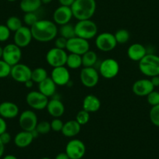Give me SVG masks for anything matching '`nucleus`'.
<instances>
[{
  "mask_svg": "<svg viewBox=\"0 0 159 159\" xmlns=\"http://www.w3.org/2000/svg\"><path fill=\"white\" fill-rule=\"evenodd\" d=\"M140 72L147 77L159 75V56L147 54L138 64Z\"/></svg>",
  "mask_w": 159,
  "mask_h": 159,
  "instance_id": "obj_3",
  "label": "nucleus"
},
{
  "mask_svg": "<svg viewBox=\"0 0 159 159\" xmlns=\"http://www.w3.org/2000/svg\"><path fill=\"white\" fill-rule=\"evenodd\" d=\"M115 38L116 40L117 43L119 44H123V43H126L129 41V38H130V34L129 32L126 29H120L115 32Z\"/></svg>",
  "mask_w": 159,
  "mask_h": 159,
  "instance_id": "obj_32",
  "label": "nucleus"
},
{
  "mask_svg": "<svg viewBox=\"0 0 159 159\" xmlns=\"http://www.w3.org/2000/svg\"><path fill=\"white\" fill-rule=\"evenodd\" d=\"M8 2H13L17 1V0H7Z\"/></svg>",
  "mask_w": 159,
  "mask_h": 159,
  "instance_id": "obj_52",
  "label": "nucleus"
},
{
  "mask_svg": "<svg viewBox=\"0 0 159 159\" xmlns=\"http://www.w3.org/2000/svg\"><path fill=\"white\" fill-rule=\"evenodd\" d=\"M46 110L54 118H59L65 113V106L59 99H51L47 104Z\"/></svg>",
  "mask_w": 159,
  "mask_h": 159,
  "instance_id": "obj_20",
  "label": "nucleus"
},
{
  "mask_svg": "<svg viewBox=\"0 0 159 159\" xmlns=\"http://www.w3.org/2000/svg\"><path fill=\"white\" fill-rule=\"evenodd\" d=\"M50 124H51V130H53L55 132H61L62 131V127H63L64 123L59 118H54L51 121Z\"/></svg>",
  "mask_w": 159,
  "mask_h": 159,
  "instance_id": "obj_40",
  "label": "nucleus"
},
{
  "mask_svg": "<svg viewBox=\"0 0 159 159\" xmlns=\"http://www.w3.org/2000/svg\"><path fill=\"white\" fill-rule=\"evenodd\" d=\"M95 45L99 51L108 52L115 49L117 42L114 34L108 32H104L96 36Z\"/></svg>",
  "mask_w": 159,
  "mask_h": 159,
  "instance_id": "obj_6",
  "label": "nucleus"
},
{
  "mask_svg": "<svg viewBox=\"0 0 159 159\" xmlns=\"http://www.w3.org/2000/svg\"><path fill=\"white\" fill-rule=\"evenodd\" d=\"M149 117L152 124L159 127V104L151 107L149 113Z\"/></svg>",
  "mask_w": 159,
  "mask_h": 159,
  "instance_id": "obj_33",
  "label": "nucleus"
},
{
  "mask_svg": "<svg viewBox=\"0 0 159 159\" xmlns=\"http://www.w3.org/2000/svg\"><path fill=\"white\" fill-rule=\"evenodd\" d=\"M7 130V124L6 122V119L0 116V134L6 131Z\"/></svg>",
  "mask_w": 159,
  "mask_h": 159,
  "instance_id": "obj_43",
  "label": "nucleus"
},
{
  "mask_svg": "<svg viewBox=\"0 0 159 159\" xmlns=\"http://www.w3.org/2000/svg\"><path fill=\"white\" fill-rule=\"evenodd\" d=\"M147 102L151 106V107H154V106L158 105L159 104V92L157 91H152L151 93L147 96Z\"/></svg>",
  "mask_w": 159,
  "mask_h": 159,
  "instance_id": "obj_38",
  "label": "nucleus"
},
{
  "mask_svg": "<svg viewBox=\"0 0 159 159\" xmlns=\"http://www.w3.org/2000/svg\"><path fill=\"white\" fill-rule=\"evenodd\" d=\"M73 17L71 7L69 6H60L53 12V21L59 26L69 23Z\"/></svg>",
  "mask_w": 159,
  "mask_h": 159,
  "instance_id": "obj_16",
  "label": "nucleus"
},
{
  "mask_svg": "<svg viewBox=\"0 0 159 159\" xmlns=\"http://www.w3.org/2000/svg\"><path fill=\"white\" fill-rule=\"evenodd\" d=\"M38 123L37 116L33 110H24L19 116V124L23 130L32 131Z\"/></svg>",
  "mask_w": 159,
  "mask_h": 159,
  "instance_id": "obj_14",
  "label": "nucleus"
},
{
  "mask_svg": "<svg viewBox=\"0 0 159 159\" xmlns=\"http://www.w3.org/2000/svg\"><path fill=\"white\" fill-rule=\"evenodd\" d=\"M31 73L32 70L24 64L18 63L11 67L10 76L14 81L19 83H24L31 79Z\"/></svg>",
  "mask_w": 159,
  "mask_h": 159,
  "instance_id": "obj_12",
  "label": "nucleus"
},
{
  "mask_svg": "<svg viewBox=\"0 0 159 159\" xmlns=\"http://www.w3.org/2000/svg\"><path fill=\"white\" fill-rule=\"evenodd\" d=\"M98 61V55L93 51H90L82 55V66L94 67Z\"/></svg>",
  "mask_w": 159,
  "mask_h": 159,
  "instance_id": "obj_28",
  "label": "nucleus"
},
{
  "mask_svg": "<svg viewBox=\"0 0 159 159\" xmlns=\"http://www.w3.org/2000/svg\"><path fill=\"white\" fill-rule=\"evenodd\" d=\"M80 79L84 86L94 88L99 82V73L94 67H84L80 73Z\"/></svg>",
  "mask_w": 159,
  "mask_h": 159,
  "instance_id": "obj_9",
  "label": "nucleus"
},
{
  "mask_svg": "<svg viewBox=\"0 0 159 159\" xmlns=\"http://www.w3.org/2000/svg\"><path fill=\"white\" fill-rule=\"evenodd\" d=\"M6 25L11 32H16L17 30H19L23 26L21 20L19 17L15 16H12L9 17L6 20Z\"/></svg>",
  "mask_w": 159,
  "mask_h": 159,
  "instance_id": "obj_31",
  "label": "nucleus"
},
{
  "mask_svg": "<svg viewBox=\"0 0 159 159\" xmlns=\"http://www.w3.org/2000/svg\"><path fill=\"white\" fill-rule=\"evenodd\" d=\"M38 20V16L35 13V12H26L23 16V22L26 26H29V27H31Z\"/></svg>",
  "mask_w": 159,
  "mask_h": 159,
  "instance_id": "obj_36",
  "label": "nucleus"
},
{
  "mask_svg": "<svg viewBox=\"0 0 159 159\" xmlns=\"http://www.w3.org/2000/svg\"><path fill=\"white\" fill-rule=\"evenodd\" d=\"M0 140L2 141V142L6 145V144H9L11 141V135L10 134L8 133L7 131L4 132L2 134H0Z\"/></svg>",
  "mask_w": 159,
  "mask_h": 159,
  "instance_id": "obj_42",
  "label": "nucleus"
},
{
  "mask_svg": "<svg viewBox=\"0 0 159 159\" xmlns=\"http://www.w3.org/2000/svg\"><path fill=\"white\" fill-rule=\"evenodd\" d=\"M51 79L59 86L67 85L70 80V73L67 67L61 66L53 68L51 72Z\"/></svg>",
  "mask_w": 159,
  "mask_h": 159,
  "instance_id": "obj_17",
  "label": "nucleus"
},
{
  "mask_svg": "<svg viewBox=\"0 0 159 159\" xmlns=\"http://www.w3.org/2000/svg\"><path fill=\"white\" fill-rule=\"evenodd\" d=\"M67 39L64 38L63 37H59L55 40V48H59V49H66L67 45Z\"/></svg>",
  "mask_w": 159,
  "mask_h": 159,
  "instance_id": "obj_41",
  "label": "nucleus"
},
{
  "mask_svg": "<svg viewBox=\"0 0 159 159\" xmlns=\"http://www.w3.org/2000/svg\"><path fill=\"white\" fill-rule=\"evenodd\" d=\"M74 27L76 36L80 38L88 40L94 38L98 35V26L91 19L78 20Z\"/></svg>",
  "mask_w": 159,
  "mask_h": 159,
  "instance_id": "obj_4",
  "label": "nucleus"
},
{
  "mask_svg": "<svg viewBox=\"0 0 159 159\" xmlns=\"http://www.w3.org/2000/svg\"><path fill=\"white\" fill-rule=\"evenodd\" d=\"M48 98L39 91H31L26 96V102L31 109L35 110H42L46 109Z\"/></svg>",
  "mask_w": 159,
  "mask_h": 159,
  "instance_id": "obj_10",
  "label": "nucleus"
},
{
  "mask_svg": "<svg viewBox=\"0 0 159 159\" xmlns=\"http://www.w3.org/2000/svg\"><path fill=\"white\" fill-rule=\"evenodd\" d=\"M35 129L38 132L39 134H46L49 133L51 130V124L46 120L41 121V122L37 123V127H36Z\"/></svg>",
  "mask_w": 159,
  "mask_h": 159,
  "instance_id": "obj_34",
  "label": "nucleus"
},
{
  "mask_svg": "<svg viewBox=\"0 0 159 159\" xmlns=\"http://www.w3.org/2000/svg\"><path fill=\"white\" fill-rule=\"evenodd\" d=\"M11 66L4 60L0 59V79H4L10 75Z\"/></svg>",
  "mask_w": 159,
  "mask_h": 159,
  "instance_id": "obj_37",
  "label": "nucleus"
},
{
  "mask_svg": "<svg viewBox=\"0 0 159 159\" xmlns=\"http://www.w3.org/2000/svg\"><path fill=\"white\" fill-rule=\"evenodd\" d=\"M67 51L73 54H79L82 56L87 51L90 50V43L88 40L80 38L79 37H74L67 40Z\"/></svg>",
  "mask_w": 159,
  "mask_h": 159,
  "instance_id": "obj_11",
  "label": "nucleus"
},
{
  "mask_svg": "<svg viewBox=\"0 0 159 159\" xmlns=\"http://www.w3.org/2000/svg\"><path fill=\"white\" fill-rule=\"evenodd\" d=\"M2 53H3V48H2V47L0 46V59H2Z\"/></svg>",
  "mask_w": 159,
  "mask_h": 159,
  "instance_id": "obj_51",
  "label": "nucleus"
},
{
  "mask_svg": "<svg viewBox=\"0 0 159 159\" xmlns=\"http://www.w3.org/2000/svg\"><path fill=\"white\" fill-rule=\"evenodd\" d=\"M96 8L95 0H75L71 6L73 17L77 20H90L94 15Z\"/></svg>",
  "mask_w": 159,
  "mask_h": 159,
  "instance_id": "obj_2",
  "label": "nucleus"
},
{
  "mask_svg": "<svg viewBox=\"0 0 159 159\" xmlns=\"http://www.w3.org/2000/svg\"><path fill=\"white\" fill-rule=\"evenodd\" d=\"M82 107L88 113H96L101 108V101L94 95H87L83 100Z\"/></svg>",
  "mask_w": 159,
  "mask_h": 159,
  "instance_id": "obj_22",
  "label": "nucleus"
},
{
  "mask_svg": "<svg viewBox=\"0 0 159 159\" xmlns=\"http://www.w3.org/2000/svg\"><path fill=\"white\" fill-rule=\"evenodd\" d=\"M5 152V144L2 142V141L0 140V158L2 157L3 154Z\"/></svg>",
  "mask_w": 159,
  "mask_h": 159,
  "instance_id": "obj_48",
  "label": "nucleus"
},
{
  "mask_svg": "<svg viewBox=\"0 0 159 159\" xmlns=\"http://www.w3.org/2000/svg\"><path fill=\"white\" fill-rule=\"evenodd\" d=\"M154 90V86L150 79H139L132 86V93L138 96H147Z\"/></svg>",
  "mask_w": 159,
  "mask_h": 159,
  "instance_id": "obj_18",
  "label": "nucleus"
},
{
  "mask_svg": "<svg viewBox=\"0 0 159 159\" xmlns=\"http://www.w3.org/2000/svg\"><path fill=\"white\" fill-rule=\"evenodd\" d=\"M33 39L38 42L46 43L56 38L59 29L54 21L48 20H38L31 27Z\"/></svg>",
  "mask_w": 159,
  "mask_h": 159,
  "instance_id": "obj_1",
  "label": "nucleus"
},
{
  "mask_svg": "<svg viewBox=\"0 0 159 159\" xmlns=\"http://www.w3.org/2000/svg\"><path fill=\"white\" fill-rule=\"evenodd\" d=\"M119 72V65L115 59L106 58L101 62L99 74L106 79H112Z\"/></svg>",
  "mask_w": 159,
  "mask_h": 159,
  "instance_id": "obj_8",
  "label": "nucleus"
},
{
  "mask_svg": "<svg viewBox=\"0 0 159 159\" xmlns=\"http://www.w3.org/2000/svg\"><path fill=\"white\" fill-rule=\"evenodd\" d=\"M59 33L61 37H63L67 40H70V39L76 37L74 26L70 24V23L60 26V28L59 29Z\"/></svg>",
  "mask_w": 159,
  "mask_h": 159,
  "instance_id": "obj_29",
  "label": "nucleus"
},
{
  "mask_svg": "<svg viewBox=\"0 0 159 159\" xmlns=\"http://www.w3.org/2000/svg\"><path fill=\"white\" fill-rule=\"evenodd\" d=\"M81 125L76 120H71L64 123L62 129V134L66 138H74L80 132Z\"/></svg>",
  "mask_w": 159,
  "mask_h": 159,
  "instance_id": "obj_23",
  "label": "nucleus"
},
{
  "mask_svg": "<svg viewBox=\"0 0 159 159\" xmlns=\"http://www.w3.org/2000/svg\"><path fill=\"white\" fill-rule=\"evenodd\" d=\"M147 54V49L141 43H132L127 50V56L133 61H140Z\"/></svg>",
  "mask_w": 159,
  "mask_h": 159,
  "instance_id": "obj_21",
  "label": "nucleus"
},
{
  "mask_svg": "<svg viewBox=\"0 0 159 159\" xmlns=\"http://www.w3.org/2000/svg\"><path fill=\"white\" fill-rule=\"evenodd\" d=\"M65 152L70 159H81L86 154V146L80 140L73 139L67 143Z\"/></svg>",
  "mask_w": 159,
  "mask_h": 159,
  "instance_id": "obj_13",
  "label": "nucleus"
},
{
  "mask_svg": "<svg viewBox=\"0 0 159 159\" xmlns=\"http://www.w3.org/2000/svg\"><path fill=\"white\" fill-rule=\"evenodd\" d=\"M60 4V6H69V7H71V6L73 5V3L74 2L75 0H58Z\"/></svg>",
  "mask_w": 159,
  "mask_h": 159,
  "instance_id": "obj_44",
  "label": "nucleus"
},
{
  "mask_svg": "<svg viewBox=\"0 0 159 159\" xmlns=\"http://www.w3.org/2000/svg\"><path fill=\"white\" fill-rule=\"evenodd\" d=\"M34 82H33L32 79H30V80H27L26 82H24V83H23V84H24V85H25L26 88L31 89V88H32L33 85H34Z\"/></svg>",
  "mask_w": 159,
  "mask_h": 159,
  "instance_id": "obj_47",
  "label": "nucleus"
},
{
  "mask_svg": "<svg viewBox=\"0 0 159 159\" xmlns=\"http://www.w3.org/2000/svg\"><path fill=\"white\" fill-rule=\"evenodd\" d=\"M55 159H70V157L67 155V154L65 152H61V153L58 154L55 156Z\"/></svg>",
  "mask_w": 159,
  "mask_h": 159,
  "instance_id": "obj_46",
  "label": "nucleus"
},
{
  "mask_svg": "<svg viewBox=\"0 0 159 159\" xmlns=\"http://www.w3.org/2000/svg\"><path fill=\"white\" fill-rule=\"evenodd\" d=\"M18 106L12 102H2L0 103V116L4 119H14L19 115Z\"/></svg>",
  "mask_w": 159,
  "mask_h": 159,
  "instance_id": "obj_19",
  "label": "nucleus"
},
{
  "mask_svg": "<svg viewBox=\"0 0 159 159\" xmlns=\"http://www.w3.org/2000/svg\"><path fill=\"white\" fill-rule=\"evenodd\" d=\"M34 139V138L31 131L22 130L16 134L14 138V144L20 148H25L31 144Z\"/></svg>",
  "mask_w": 159,
  "mask_h": 159,
  "instance_id": "obj_24",
  "label": "nucleus"
},
{
  "mask_svg": "<svg viewBox=\"0 0 159 159\" xmlns=\"http://www.w3.org/2000/svg\"><path fill=\"white\" fill-rule=\"evenodd\" d=\"M22 58V51L20 47L14 43H9L3 48L2 57L6 63L9 64L11 67L17 64L20 63Z\"/></svg>",
  "mask_w": 159,
  "mask_h": 159,
  "instance_id": "obj_7",
  "label": "nucleus"
},
{
  "mask_svg": "<svg viewBox=\"0 0 159 159\" xmlns=\"http://www.w3.org/2000/svg\"><path fill=\"white\" fill-rule=\"evenodd\" d=\"M42 2V4H48V3L51 2L52 0H41Z\"/></svg>",
  "mask_w": 159,
  "mask_h": 159,
  "instance_id": "obj_50",
  "label": "nucleus"
},
{
  "mask_svg": "<svg viewBox=\"0 0 159 159\" xmlns=\"http://www.w3.org/2000/svg\"><path fill=\"white\" fill-rule=\"evenodd\" d=\"M67 56L68 54H67L65 50L54 48H51L47 52L45 59H46L47 63L50 66H51L52 68H56V67L65 66Z\"/></svg>",
  "mask_w": 159,
  "mask_h": 159,
  "instance_id": "obj_5",
  "label": "nucleus"
},
{
  "mask_svg": "<svg viewBox=\"0 0 159 159\" xmlns=\"http://www.w3.org/2000/svg\"><path fill=\"white\" fill-rule=\"evenodd\" d=\"M2 159H18L15 155H7L6 156H4L2 158Z\"/></svg>",
  "mask_w": 159,
  "mask_h": 159,
  "instance_id": "obj_49",
  "label": "nucleus"
},
{
  "mask_svg": "<svg viewBox=\"0 0 159 159\" xmlns=\"http://www.w3.org/2000/svg\"><path fill=\"white\" fill-rule=\"evenodd\" d=\"M41 159H51V158H47V157H45V158H41Z\"/></svg>",
  "mask_w": 159,
  "mask_h": 159,
  "instance_id": "obj_53",
  "label": "nucleus"
},
{
  "mask_svg": "<svg viewBox=\"0 0 159 159\" xmlns=\"http://www.w3.org/2000/svg\"><path fill=\"white\" fill-rule=\"evenodd\" d=\"M76 120L81 126L85 125L90 120V113H88V112L84 110H80L76 116Z\"/></svg>",
  "mask_w": 159,
  "mask_h": 159,
  "instance_id": "obj_35",
  "label": "nucleus"
},
{
  "mask_svg": "<svg viewBox=\"0 0 159 159\" xmlns=\"http://www.w3.org/2000/svg\"><path fill=\"white\" fill-rule=\"evenodd\" d=\"M42 2L41 0H21L20 8L24 13L36 12L40 9Z\"/></svg>",
  "mask_w": 159,
  "mask_h": 159,
  "instance_id": "obj_26",
  "label": "nucleus"
},
{
  "mask_svg": "<svg viewBox=\"0 0 159 159\" xmlns=\"http://www.w3.org/2000/svg\"><path fill=\"white\" fill-rule=\"evenodd\" d=\"M11 31L6 25H0V42H5L10 37Z\"/></svg>",
  "mask_w": 159,
  "mask_h": 159,
  "instance_id": "obj_39",
  "label": "nucleus"
},
{
  "mask_svg": "<svg viewBox=\"0 0 159 159\" xmlns=\"http://www.w3.org/2000/svg\"><path fill=\"white\" fill-rule=\"evenodd\" d=\"M48 76V72L46 70L43 68H36L35 69L32 70L31 73V79L34 83H40L42 81L47 79Z\"/></svg>",
  "mask_w": 159,
  "mask_h": 159,
  "instance_id": "obj_30",
  "label": "nucleus"
},
{
  "mask_svg": "<svg viewBox=\"0 0 159 159\" xmlns=\"http://www.w3.org/2000/svg\"><path fill=\"white\" fill-rule=\"evenodd\" d=\"M56 84L53 82L51 77H48L41 82L38 83V91L48 98L55 95L56 91Z\"/></svg>",
  "mask_w": 159,
  "mask_h": 159,
  "instance_id": "obj_25",
  "label": "nucleus"
},
{
  "mask_svg": "<svg viewBox=\"0 0 159 159\" xmlns=\"http://www.w3.org/2000/svg\"><path fill=\"white\" fill-rule=\"evenodd\" d=\"M150 80H151V83L153 84L154 88L159 86V75L153 76V77H151V79H150Z\"/></svg>",
  "mask_w": 159,
  "mask_h": 159,
  "instance_id": "obj_45",
  "label": "nucleus"
},
{
  "mask_svg": "<svg viewBox=\"0 0 159 159\" xmlns=\"http://www.w3.org/2000/svg\"><path fill=\"white\" fill-rule=\"evenodd\" d=\"M65 65L70 69H78L82 66V56L70 53L67 56Z\"/></svg>",
  "mask_w": 159,
  "mask_h": 159,
  "instance_id": "obj_27",
  "label": "nucleus"
},
{
  "mask_svg": "<svg viewBox=\"0 0 159 159\" xmlns=\"http://www.w3.org/2000/svg\"><path fill=\"white\" fill-rule=\"evenodd\" d=\"M32 39L33 36L31 27L27 26H22L20 29L14 32V43L20 48L27 47L31 43Z\"/></svg>",
  "mask_w": 159,
  "mask_h": 159,
  "instance_id": "obj_15",
  "label": "nucleus"
}]
</instances>
